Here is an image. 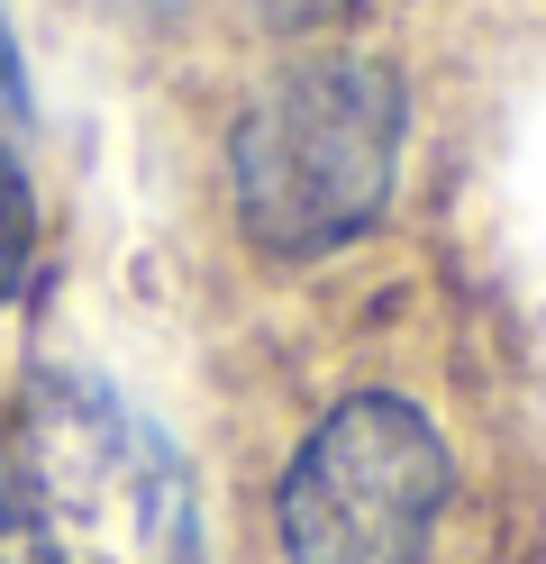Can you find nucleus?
Returning <instances> with one entry per match:
<instances>
[{
	"instance_id": "nucleus-3",
	"label": "nucleus",
	"mask_w": 546,
	"mask_h": 564,
	"mask_svg": "<svg viewBox=\"0 0 546 564\" xmlns=\"http://www.w3.org/2000/svg\"><path fill=\"white\" fill-rule=\"evenodd\" d=\"M456 501V455L400 392H346L274 491L282 564H428Z\"/></svg>"
},
{
	"instance_id": "nucleus-2",
	"label": "nucleus",
	"mask_w": 546,
	"mask_h": 564,
	"mask_svg": "<svg viewBox=\"0 0 546 564\" xmlns=\"http://www.w3.org/2000/svg\"><path fill=\"white\" fill-rule=\"evenodd\" d=\"M19 501L46 564H201V501L173 437L92 373H36Z\"/></svg>"
},
{
	"instance_id": "nucleus-4",
	"label": "nucleus",
	"mask_w": 546,
	"mask_h": 564,
	"mask_svg": "<svg viewBox=\"0 0 546 564\" xmlns=\"http://www.w3.org/2000/svg\"><path fill=\"white\" fill-rule=\"evenodd\" d=\"M36 192H28V173H19V155L0 147V301H19L28 292V273H36Z\"/></svg>"
},
{
	"instance_id": "nucleus-5",
	"label": "nucleus",
	"mask_w": 546,
	"mask_h": 564,
	"mask_svg": "<svg viewBox=\"0 0 546 564\" xmlns=\"http://www.w3.org/2000/svg\"><path fill=\"white\" fill-rule=\"evenodd\" d=\"M28 110V74H19V46H10V19H0V119Z\"/></svg>"
},
{
	"instance_id": "nucleus-1",
	"label": "nucleus",
	"mask_w": 546,
	"mask_h": 564,
	"mask_svg": "<svg viewBox=\"0 0 546 564\" xmlns=\"http://www.w3.org/2000/svg\"><path fill=\"white\" fill-rule=\"evenodd\" d=\"M400 173V74L374 55H310L246 100L228 137L237 228L282 264L338 256L383 219Z\"/></svg>"
},
{
	"instance_id": "nucleus-6",
	"label": "nucleus",
	"mask_w": 546,
	"mask_h": 564,
	"mask_svg": "<svg viewBox=\"0 0 546 564\" xmlns=\"http://www.w3.org/2000/svg\"><path fill=\"white\" fill-rule=\"evenodd\" d=\"M0 519H10V491H0Z\"/></svg>"
}]
</instances>
